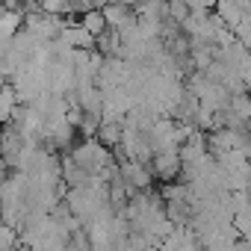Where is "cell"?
Instances as JSON below:
<instances>
[{"mask_svg": "<svg viewBox=\"0 0 251 251\" xmlns=\"http://www.w3.org/2000/svg\"><path fill=\"white\" fill-rule=\"evenodd\" d=\"M0 175H6V163H3V157H0Z\"/></svg>", "mask_w": 251, "mask_h": 251, "instance_id": "obj_2", "label": "cell"}, {"mask_svg": "<svg viewBox=\"0 0 251 251\" xmlns=\"http://www.w3.org/2000/svg\"><path fill=\"white\" fill-rule=\"evenodd\" d=\"M18 106H21V103H18L15 92H12V86H9V83L0 86V127H9Z\"/></svg>", "mask_w": 251, "mask_h": 251, "instance_id": "obj_1", "label": "cell"}]
</instances>
